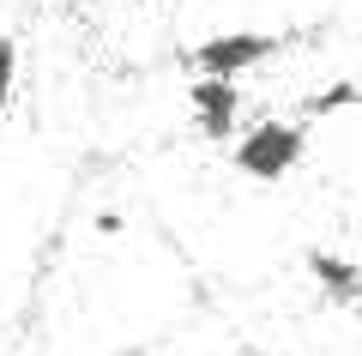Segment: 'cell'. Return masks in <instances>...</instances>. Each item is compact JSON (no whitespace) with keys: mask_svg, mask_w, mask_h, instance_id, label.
Listing matches in <instances>:
<instances>
[{"mask_svg":"<svg viewBox=\"0 0 362 356\" xmlns=\"http://www.w3.org/2000/svg\"><path fill=\"white\" fill-rule=\"evenodd\" d=\"M13 91H18V42L0 37V115L13 109Z\"/></svg>","mask_w":362,"mask_h":356,"instance_id":"6","label":"cell"},{"mask_svg":"<svg viewBox=\"0 0 362 356\" xmlns=\"http://www.w3.org/2000/svg\"><path fill=\"white\" fill-rule=\"evenodd\" d=\"M90 229H97V236H121L127 217H121V212H97V217H90Z\"/></svg>","mask_w":362,"mask_h":356,"instance_id":"7","label":"cell"},{"mask_svg":"<svg viewBox=\"0 0 362 356\" xmlns=\"http://www.w3.org/2000/svg\"><path fill=\"white\" fill-rule=\"evenodd\" d=\"M278 49H284L278 30H211L206 42H194L187 61H194L199 79H242L254 67H266Z\"/></svg>","mask_w":362,"mask_h":356,"instance_id":"2","label":"cell"},{"mask_svg":"<svg viewBox=\"0 0 362 356\" xmlns=\"http://www.w3.org/2000/svg\"><path fill=\"white\" fill-rule=\"evenodd\" d=\"M187 115L206 139H230L235 115H242V85L235 79H194L187 85Z\"/></svg>","mask_w":362,"mask_h":356,"instance_id":"3","label":"cell"},{"mask_svg":"<svg viewBox=\"0 0 362 356\" xmlns=\"http://www.w3.org/2000/svg\"><path fill=\"white\" fill-rule=\"evenodd\" d=\"M302 157H308V127H302V121H259V127H247L242 139L230 145L235 176L259 181V188H272V181H284V176H296Z\"/></svg>","mask_w":362,"mask_h":356,"instance_id":"1","label":"cell"},{"mask_svg":"<svg viewBox=\"0 0 362 356\" xmlns=\"http://www.w3.org/2000/svg\"><path fill=\"white\" fill-rule=\"evenodd\" d=\"M344 109H362V85L356 79H338V85H320L302 97V121H320V115H344Z\"/></svg>","mask_w":362,"mask_h":356,"instance_id":"5","label":"cell"},{"mask_svg":"<svg viewBox=\"0 0 362 356\" xmlns=\"http://www.w3.org/2000/svg\"><path fill=\"white\" fill-rule=\"evenodd\" d=\"M302 266H308V278L320 284L326 302H356V296H362V266L344 260V254H332V248H308Z\"/></svg>","mask_w":362,"mask_h":356,"instance_id":"4","label":"cell"}]
</instances>
